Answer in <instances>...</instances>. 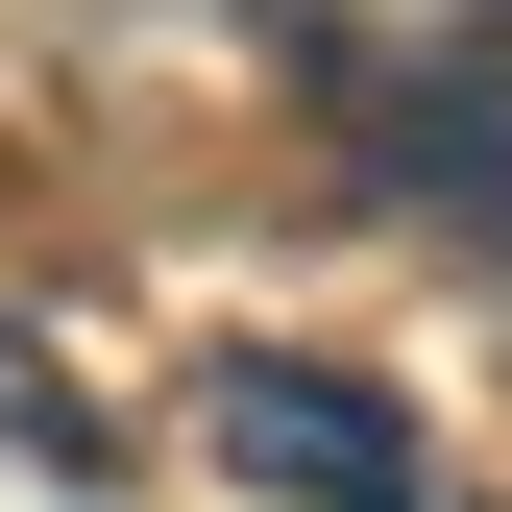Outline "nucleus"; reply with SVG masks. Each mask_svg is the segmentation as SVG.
<instances>
[{"label":"nucleus","mask_w":512,"mask_h":512,"mask_svg":"<svg viewBox=\"0 0 512 512\" xmlns=\"http://www.w3.org/2000/svg\"><path fill=\"white\" fill-rule=\"evenodd\" d=\"M196 439H220L269 512H439V439L366 391V366H317V342H220V366H196Z\"/></svg>","instance_id":"obj_1"},{"label":"nucleus","mask_w":512,"mask_h":512,"mask_svg":"<svg viewBox=\"0 0 512 512\" xmlns=\"http://www.w3.org/2000/svg\"><path fill=\"white\" fill-rule=\"evenodd\" d=\"M317 98L366 122V171H415V196H488V220H512V49H464V74H366V49H317Z\"/></svg>","instance_id":"obj_2"},{"label":"nucleus","mask_w":512,"mask_h":512,"mask_svg":"<svg viewBox=\"0 0 512 512\" xmlns=\"http://www.w3.org/2000/svg\"><path fill=\"white\" fill-rule=\"evenodd\" d=\"M0 439H25V464H98V439H74V391H49V342H0Z\"/></svg>","instance_id":"obj_3"}]
</instances>
